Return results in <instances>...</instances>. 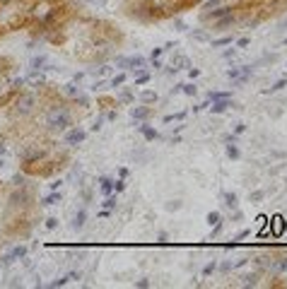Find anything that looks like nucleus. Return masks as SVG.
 I'll use <instances>...</instances> for the list:
<instances>
[{
	"instance_id": "1",
	"label": "nucleus",
	"mask_w": 287,
	"mask_h": 289,
	"mask_svg": "<svg viewBox=\"0 0 287 289\" xmlns=\"http://www.w3.org/2000/svg\"><path fill=\"white\" fill-rule=\"evenodd\" d=\"M44 128L53 135L65 133L68 128H72V109L65 106V104H53V106H48L46 116H44Z\"/></svg>"
},
{
	"instance_id": "2",
	"label": "nucleus",
	"mask_w": 287,
	"mask_h": 289,
	"mask_svg": "<svg viewBox=\"0 0 287 289\" xmlns=\"http://www.w3.org/2000/svg\"><path fill=\"white\" fill-rule=\"evenodd\" d=\"M39 111V97L34 92H20L12 94V102H10V116L15 121H24V118H32Z\"/></svg>"
},
{
	"instance_id": "3",
	"label": "nucleus",
	"mask_w": 287,
	"mask_h": 289,
	"mask_svg": "<svg viewBox=\"0 0 287 289\" xmlns=\"http://www.w3.org/2000/svg\"><path fill=\"white\" fill-rule=\"evenodd\" d=\"M44 155H46V149L41 147L39 142H27V145H22L20 147V159L24 162V166L29 169L32 164H36V162H41L44 159Z\"/></svg>"
},
{
	"instance_id": "4",
	"label": "nucleus",
	"mask_w": 287,
	"mask_h": 289,
	"mask_svg": "<svg viewBox=\"0 0 287 289\" xmlns=\"http://www.w3.org/2000/svg\"><path fill=\"white\" fill-rule=\"evenodd\" d=\"M85 138H87V133L85 130H80V128H68L63 133V140H65V145H70V147H75V145H80V142H85Z\"/></svg>"
},
{
	"instance_id": "5",
	"label": "nucleus",
	"mask_w": 287,
	"mask_h": 289,
	"mask_svg": "<svg viewBox=\"0 0 287 289\" xmlns=\"http://www.w3.org/2000/svg\"><path fill=\"white\" fill-rule=\"evenodd\" d=\"M29 190H27V188H15V193H12V196H10V205H12V207H24V205L29 203Z\"/></svg>"
},
{
	"instance_id": "6",
	"label": "nucleus",
	"mask_w": 287,
	"mask_h": 289,
	"mask_svg": "<svg viewBox=\"0 0 287 289\" xmlns=\"http://www.w3.org/2000/svg\"><path fill=\"white\" fill-rule=\"evenodd\" d=\"M147 68V61H145L143 55H128V70L130 72H143Z\"/></svg>"
},
{
	"instance_id": "7",
	"label": "nucleus",
	"mask_w": 287,
	"mask_h": 289,
	"mask_svg": "<svg viewBox=\"0 0 287 289\" xmlns=\"http://www.w3.org/2000/svg\"><path fill=\"white\" fill-rule=\"evenodd\" d=\"M85 224H87V210L82 207V210H78V215L72 217V229H75V232H82Z\"/></svg>"
},
{
	"instance_id": "8",
	"label": "nucleus",
	"mask_w": 287,
	"mask_h": 289,
	"mask_svg": "<svg viewBox=\"0 0 287 289\" xmlns=\"http://www.w3.org/2000/svg\"><path fill=\"white\" fill-rule=\"evenodd\" d=\"M229 106H234V104H232V99H215V102H213V106H207V109L213 111V113H224Z\"/></svg>"
},
{
	"instance_id": "9",
	"label": "nucleus",
	"mask_w": 287,
	"mask_h": 289,
	"mask_svg": "<svg viewBox=\"0 0 287 289\" xmlns=\"http://www.w3.org/2000/svg\"><path fill=\"white\" fill-rule=\"evenodd\" d=\"M171 68H176V70H188L191 68V61L186 58V55H176V58H171V63H169Z\"/></svg>"
},
{
	"instance_id": "10",
	"label": "nucleus",
	"mask_w": 287,
	"mask_h": 289,
	"mask_svg": "<svg viewBox=\"0 0 287 289\" xmlns=\"http://www.w3.org/2000/svg\"><path fill=\"white\" fill-rule=\"evenodd\" d=\"M130 116L136 118V121H145V118L152 116V109L150 106H136V109L130 111Z\"/></svg>"
},
{
	"instance_id": "11",
	"label": "nucleus",
	"mask_w": 287,
	"mask_h": 289,
	"mask_svg": "<svg viewBox=\"0 0 287 289\" xmlns=\"http://www.w3.org/2000/svg\"><path fill=\"white\" fill-rule=\"evenodd\" d=\"M99 190H102L104 198L111 196V193H113V181L109 179V176H102V179H99Z\"/></svg>"
},
{
	"instance_id": "12",
	"label": "nucleus",
	"mask_w": 287,
	"mask_h": 289,
	"mask_svg": "<svg viewBox=\"0 0 287 289\" xmlns=\"http://www.w3.org/2000/svg\"><path fill=\"white\" fill-rule=\"evenodd\" d=\"M138 130H140V135H143L147 142H152V140H157V138H160V133H157L155 128H150V125H138Z\"/></svg>"
},
{
	"instance_id": "13",
	"label": "nucleus",
	"mask_w": 287,
	"mask_h": 289,
	"mask_svg": "<svg viewBox=\"0 0 287 289\" xmlns=\"http://www.w3.org/2000/svg\"><path fill=\"white\" fill-rule=\"evenodd\" d=\"M237 22V17H234V12H229V15H224V17H220V20H215L213 22V27L215 29H224V27H229V24H234Z\"/></svg>"
},
{
	"instance_id": "14",
	"label": "nucleus",
	"mask_w": 287,
	"mask_h": 289,
	"mask_svg": "<svg viewBox=\"0 0 287 289\" xmlns=\"http://www.w3.org/2000/svg\"><path fill=\"white\" fill-rule=\"evenodd\" d=\"M80 92H82V87L78 85V82H68V85H63V94L68 97V99H75Z\"/></svg>"
},
{
	"instance_id": "15",
	"label": "nucleus",
	"mask_w": 287,
	"mask_h": 289,
	"mask_svg": "<svg viewBox=\"0 0 287 289\" xmlns=\"http://www.w3.org/2000/svg\"><path fill=\"white\" fill-rule=\"evenodd\" d=\"M46 65H48V58L44 53L41 55H36V58H32V70H36V72H44L46 70Z\"/></svg>"
},
{
	"instance_id": "16",
	"label": "nucleus",
	"mask_w": 287,
	"mask_h": 289,
	"mask_svg": "<svg viewBox=\"0 0 287 289\" xmlns=\"http://www.w3.org/2000/svg\"><path fill=\"white\" fill-rule=\"evenodd\" d=\"M61 200H63V198H61V193H58V190H51V193H48L46 198H41V205L51 207V205H58Z\"/></svg>"
},
{
	"instance_id": "17",
	"label": "nucleus",
	"mask_w": 287,
	"mask_h": 289,
	"mask_svg": "<svg viewBox=\"0 0 287 289\" xmlns=\"http://www.w3.org/2000/svg\"><path fill=\"white\" fill-rule=\"evenodd\" d=\"M157 99H160V97H157V92H152V89L140 92V102H143V104H155Z\"/></svg>"
},
{
	"instance_id": "18",
	"label": "nucleus",
	"mask_w": 287,
	"mask_h": 289,
	"mask_svg": "<svg viewBox=\"0 0 287 289\" xmlns=\"http://www.w3.org/2000/svg\"><path fill=\"white\" fill-rule=\"evenodd\" d=\"M224 205H227L229 210H237V207H239V198H237V193H224Z\"/></svg>"
},
{
	"instance_id": "19",
	"label": "nucleus",
	"mask_w": 287,
	"mask_h": 289,
	"mask_svg": "<svg viewBox=\"0 0 287 289\" xmlns=\"http://www.w3.org/2000/svg\"><path fill=\"white\" fill-rule=\"evenodd\" d=\"M256 284H258V273H251V275L241 277V287H256Z\"/></svg>"
},
{
	"instance_id": "20",
	"label": "nucleus",
	"mask_w": 287,
	"mask_h": 289,
	"mask_svg": "<svg viewBox=\"0 0 287 289\" xmlns=\"http://www.w3.org/2000/svg\"><path fill=\"white\" fill-rule=\"evenodd\" d=\"M10 183H12V188H27V176L24 174H15Z\"/></svg>"
},
{
	"instance_id": "21",
	"label": "nucleus",
	"mask_w": 287,
	"mask_h": 289,
	"mask_svg": "<svg viewBox=\"0 0 287 289\" xmlns=\"http://www.w3.org/2000/svg\"><path fill=\"white\" fill-rule=\"evenodd\" d=\"M104 210H116V205H119V200H116V196H113V193H111V196H106V198H104Z\"/></svg>"
},
{
	"instance_id": "22",
	"label": "nucleus",
	"mask_w": 287,
	"mask_h": 289,
	"mask_svg": "<svg viewBox=\"0 0 287 289\" xmlns=\"http://www.w3.org/2000/svg\"><path fill=\"white\" fill-rule=\"evenodd\" d=\"M150 80H152V75H150V72H138V75H136V87H140V85H147V82H150Z\"/></svg>"
},
{
	"instance_id": "23",
	"label": "nucleus",
	"mask_w": 287,
	"mask_h": 289,
	"mask_svg": "<svg viewBox=\"0 0 287 289\" xmlns=\"http://www.w3.org/2000/svg\"><path fill=\"white\" fill-rule=\"evenodd\" d=\"M207 224H210V227H215V224H220V222H222V215H220V212H207Z\"/></svg>"
},
{
	"instance_id": "24",
	"label": "nucleus",
	"mask_w": 287,
	"mask_h": 289,
	"mask_svg": "<svg viewBox=\"0 0 287 289\" xmlns=\"http://www.w3.org/2000/svg\"><path fill=\"white\" fill-rule=\"evenodd\" d=\"M227 157H229V159H239V157H241L239 147H237L234 142H229V145H227Z\"/></svg>"
},
{
	"instance_id": "25",
	"label": "nucleus",
	"mask_w": 287,
	"mask_h": 289,
	"mask_svg": "<svg viewBox=\"0 0 287 289\" xmlns=\"http://www.w3.org/2000/svg\"><path fill=\"white\" fill-rule=\"evenodd\" d=\"M10 253L15 256V260H22V258H27V246H15Z\"/></svg>"
},
{
	"instance_id": "26",
	"label": "nucleus",
	"mask_w": 287,
	"mask_h": 289,
	"mask_svg": "<svg viewBox=\"0 0 287 289\" xmlns=\"http://www.w3.org/2000/svg\"><path fill=\"white\" fill-rule=\"evenodd\" d=\"M68 275H63V277H58V280H53V282H48V289H58V287H65L68 284Z\"/></svg>"
},
{
	"instance_id": "27",
	"label": "nucleus",
	"mask_w": 287,
	"mask_h": 289,
	"mask_svg": "<svg viewBox=\"0 0 287 289\" xmlns=\"http://www.w3.org/2000/svg\"><path fill=\"white\" fill-rule=\"evenodd\" d=\"M207 99H210V102H215V99H232V92H210Z\"/></svg>"
},
{
	"instance_id": "28",
	"label": "nucleus",
	"mask_w": 287,
	"mask_h": 289,
	"mask_svg": "<svg viewBox=\"0 0 287 289\" xmlns=\"http://www.w3.org/2000/svg\"><path fill=\"white\" fill-rule=\"evenodd\" d=\"M213 44V48H220V46H229L232 44V36H222V39H215V41H210Z\"/></svg>"
},
{
	"instance_id": "29",
	"label": "nucleus",
	"mask_w": 287,
	"mask_h": 289,
	"mask_svg": "<svg viewBox=\"0 0 287 289\" xmlns=\"http://www.w3.org/2000/svg\"><path fill=\"white\" fill-rule=\"evenodd\" d=\"M285 87H287V78H282V80H278V82H275V85H273L265 94H271V92H280V89H285Z\"/></svg>"
},
{
	"instance_id": "30",
	"label": "nucleus",
	"mask_w": 287,
	"mask_h": 289,
	"mask_svg": "<svg viewBox=\"0 0 287 289\" xmlns=\"http://www.w3.org/2000/svg\"><path fill=\"white\" fill-rule=\"evenodd\" d=\"M116 68H121V70H128V55H116Z\"/></svg>"
},
{
	"instance_id": "31",
	"label": "nucleus",
	"mask_w": 287,
	"mask_h": 289,
	"mask_svg": "<svg viewBox=\"0 0 287 289\" xmlns=\"http://www.w3.org/2000/svg\"><path fill=\"white\" fill-rule=\"evenodd\" d=\"M181 92H184L186 97H196V92H198V89H196V85H191V82H188V85H181Z\"/></svg>"
},
{
	"instance_id": "32",
	"label": "nucleus",
	"mask_w": 287,
	"mask_h": 289,
	"mask_svg": "<svg viewBox=\"0 0 287 289\" xmlns=\"http://www.w3.org/2000/svg\"><path fill=\"white\" fill-rule=\"evenodd\" d=\"M113 190H116V196H119V193H123V190H126V179L113 181Z\"/></svg>"
},
{
	"instance_id": "33",
	"label": "nucleus",
	"mask_w": 287,
	"mask_h": 289,
	"mask_svg": "<svg viewBox=\"0 0 287 289\" xmlns=\"http://www.w3.org/2000/svg\"><path fill=\"white\" fill-rule=\"evenodd\" d=\"M136 97H133V92L130 89H126V92H121V97H119V102H123V104H128V102H133Z\"/></svg>"
},
{
	"instance_id": "34",
	"label": "nucleus",
	"mask_w": 287,
	"mask_h": 289,
	"mask_svg": "<svg viewBox=\"0 0 287 289\" xmlns=\"http://www.w3.org/2000/svg\"><path fill=\"white\" fill-rule=\"evenodd\" d=\"M123 82H126V75H123V72H121V75H116V78L111 80V87H113V89H119V87L123 85Z\"/></svg>"
},
{
	"instance_id": "35",
	"label": "nucleus",
	"mask_w": 287,
	"mask_h": 289,
	"mask_svg": "<svg viewBox=\"0 0 287 289\" xmlns=\"http://www.w3.org/2000/svg\"><path fill=\"white\" fill-rule=\"evenodd\" d=\"M215 270H217V263H207V265L203 267V277H210Z\"/></svg>"
},
{
	"instance_id": "36",
	"label": "nucleus",
	"mask_w": 287,
	"mask_h": 289,
	"mask_svg": "<svg viewBox=\"0 0 287 289\" xmlns=\"http://www.w3.org/2000/svg\"><path fill=\"white\" fill-rule=\"evenodd\" d=\"M104 121H106V116H97V121H94V123H92V130H94V133H99V130H102Z\"/></svg>"
},
{
	"instance_id": "37",
	"label": "nucleus",
	"mask_w": 287,
	"mask_h": 289,
	"mask_svg": "<svg viewBox=\"0 0 287 289\" xmlns=\"http://www.w3.org/2000/svg\"><path fill=\"white\" fill-rule=\"evenodd\" d=\"M191 36L196 41H210V36H207L205 31H191Z\"/></svg>"
},
{
	"instance_id": "38",
	"label": "nucleus",
	"mask_w": 287,
	"mask_h": 289,
	"mask_svg": "<svg viewBox=\"0 0 287 289\" xmlns=\"http://www.w3.org/2000/svg\"><path fill=\"white\" fill-rule=\"evenodd\" d=\"M136 287L138 289H147V287H150V280H147V277H140V280L136 282Z\"/></svg>"
},
{
	"instance_id": "39",
	"label": "nucleus",
	"mask_w": 287,
	"mask_h": 289,
	"mask_svg": "<svg viewBox=\"0 0 287 289\" xmlns=\"http://www.w3.org/2000/svg\"><path fill=\"white\" fill-rule=\"evenodd\" d=\"M5 72H8V61L0 55V78H5Z\"/></svg>"
},
{
	"instance_id": "40",
	"label": "nucleus",
	"mask_w": 287,
	"mask_h": 289,
	"mask_svg": "<svg viewBox=\"0 0 287 289\" xmlns=\"http://www.w3.org/2000/svg\"><path fill=\"white\" fill-rule=\"evenodd\" d=\"M265 193L263 190H256V193H251V203H258V200H263Z\"/></svg>"
},
{
	"instance_id": "41",
	"label": "nucleus",
	"mask_w": 287,
	"mask_h": 289,
	"mask_svg": "<svg viewBox=\"0 0 287 289\" xmlns=\"http://www.w3.org/2000/svg\"><path fill=\"white\" fill-rule=\"evenodd\" d=\"M167 210H181V200H171V203H167Z\"/></svg>"
},
{
	"instance_id": "42",
	"label": "nucleus",
	"mask_w": 287,
	"mask_h": 289,
	"mask_svg": "<svg viewBox=\"0 0 287 289\" xmlns=\"http://www.w3.org/2000/svg\"><path fill=\"white\" fill-rule=\"evenodd\" d=\"M58 227V219L56 217H48L46 219V229H56Z\"/></svg>"
},
{
	"instance_id": "43",
	"label": "nucleus",
	"mask_w": 287,
	"mask_h": 289,
	"mask_svg": "<svg viewBox=\"0 0 287 289\" xmlns=\"http://www.w3.org/2000/svg\"><path fill=\"white\" fill-rule=\"evenodd\" d=\"M174 27H176V31H186L188 27H186V22H181V20H174Z\"/></svg>"
},
{
	"instance_id": "44",
	"label": "nucleus",
	"mask_w": 287,
	"mask_h": 289,
	"mask_svg": "<svg viewBox=\"0 0 287 289\" xmlns=\"http://www.w3.org/2000/svg\"><path fill=\"white\" fill-rule=\"evenodd\" d=\"M248 234H251V229H244V232H239V234L234 236V241H241V239H246Z\"/></svg>"
},
{
	"instance_id": "45",
	"label": "nucleus",
	"mask_w": 287,
	"mask_h": 289,
	"mask_svg": "<svg viewBox=\"0 0 287 289\" xmlns=\"http://www.w3.org/2000/svg\"><path fill=\"white\" fill-rule=\"evenodd\" d=\"M89 5H97V8H106V0H87Z\"/></svg>"
},
{
	"instance_id": "46",
	"label": "nucleus",
	"mask_w": 287,
	"mask_h": 289,
	"mask_svg": "<svg viewBox=\"0 0 287 289\" xmlns=\"http://www.w3.org/2000/svg\"><path fill=\"white\" fill-rule=\"evenodd\" d=\"M248 44H251V39H248V36H241V39L237 41V46H241V48H244V46H248Z\"/></svg>"
},
{
	"instance_id": "47",
	"label": "nucleus",
	"mask_w": 287,
	"mask_h": 289,
	"mask_svg": "<svg viewBox=\"0 0 287 289\" xmlns=\"http://www.w3.org/2000/svg\"><path fill=\"white\" fill-rule=\"evenodd\" d=\"M198 75H200V70H198V68H188V78H191V80H196V78H198Z\"/></svg>"
},
{
	"instance_id": "48",
	"label": "nucleus",
	"mask_w": 287,
	"mask_h": 289,
	"mask_svg": "<svg viewBox=\"0 0 287 289\" xmlns=\"http://www.w3.org/2000/svg\"><path fill=\"white\" fill-rule=\"evenodd\" d=\"M167 232H160V234H157V243H167Z\"/></svg>"
},
{
	"instance_id": "49",
	"label": "nucleus",
	"mask_w": 287,
	"mask_h": 289,
	"mask_svg": "<svg viewBox=\"0 0 287 289\" xmlns=\"http://www.w3.org/2000/svg\"><path fill=\"white\" fill-rule=\"evenodd\" d=\"M162 51H164V48H152V53H150V61H152V58H160V55H162Z\"/></svg>"
},
{
	"instance_id": "50",
	"label": "nucleus",
	"mask_w": 287,
	"mask_h": 289,
	"mask_svg": "<svg viewBox=\"0 0 287 289\" xmlns=\"http://www.w3.org/2000/svg\"><path fill=\"white\" fill-rule=\"evenodd\" d=\"M152 68H155V70H160V68H164V65L160 63V58H152Z\"/></svg>"
},
{
	"instance_id": "51",
	"label": "nucleus",
	"mask_w": 287,
	"mask_h": 289,
	"mask_svg": "<svg viewBox=\"0 0 287 289\" xmlns=\"http://www.w3.org/2000/svg\"><path fill=\"white\" fill-rule=\"evenodd\" d=\"M222 55H224V58H234V55H237V51H234V48H227Z\"/></svg>"
},
{
	"instance_id": "52",
	"label": "nucleus",
	"mask_w": 287,
	"mask_h": 289,
	"mask_svg": "<svg viewBox=\"0 0 287 289\" xmlns=\"http://www.w3.org/2000/svg\"><path fill=\"white\" fill-rule=\"evenodd\" d=\"M5 155H8V145L0 140V157H5Z\"/></svg>"
},
{
	"instance_id": "53",
	"label": "nucleus",
	"mask_w": 287,
	"mask_h": 289,
	"mask_svg": "<svg viewBox=\"0 0 287 289\" xmlns=\"http://www.w3.org/2000/svg\"><path fill=\"white\" fill-rule=\"evenodd\" d=\"M244 130H246V125H244V123H239V125H237V128H234V135H239V133H244Z\"/></svg>"
},
{
	"instance_id": "54",
	"label": "nucleus",
	"mask_w": 287,
	"mask_h": 289,
	"mask_svg": "<svg viewBox=\"0 0 287 289\" xmlns=\"http://www.w3.org/2000/svg\"><path fill=\"white\" fill-rule=\"evenodd\" d=\"M111 212H113V210H102V212H99V217H102V219H106V217H111Z\"/></svg>"
},
{
	"instance_id": "55",
	"label": "nucleus",
	"mask_w": 287,
	"mask_h": 289,
	"mask_svg": "<svg viewBox=\"0 0 287 289\" xmlns=\"http://www.w3.org/2000/svg\"><path fill=\"white\" fill-rule=\"evenodd\" d=\"M82 78H85V72H75V75H72V82H80Z\"/></svg>"
},
{
	"instance_id": "56",
	"label": "nucleus",
	"mask_w": 287,
	"mask_h": 289,
	"mask_svg": "<svg viewBox=\"0 0 287 289\" xmlns=\"http://www.w3.org/2000/svg\"><path fill=\"white\" fill-rule=\"evenodd\" d=\"M12 3H17V0H0V8H8V5H12Z\"/></svg>"
},
{
	"instance_id": "57",
	"label": "nucleus",
	"mask_w": 287,
	"mask_h": 289,
	"mask_svg": "<svg viewBox=\"0 0 287 289\" xmlns=\"http://www.w3.org/2000/svg\"><path fill=\"white\" fill-rule=\"evenodd\" d=\"M119 176H121V179H126V176H128V169H126V166H121V169H119Z\"/></svg>"
},
{
	"instance_id": "58",
	"label": "nucleus",
	"mask_w": 287,
	"mask_h": 289,
	"mask_svg": "<svg viewBox=\"0 0 287 289\" xmlns=\"http://www.w3.org/2000/svg\"><path fill=\"white\" fill-rule=\"evenodd\" d=\"M106 121H116V111H109V113H106Z\"/></svg>"
},
{
	"instance_id": "59",
	"label": "nucleus",
	"mask_w": 287,
	"mask_h": 289,
	"mask_svg": "<svg viewBox=\"0 0 287 289\" xmlns=\"http://www.w3.org/2000/svg\"><path fill=\"white\" fill-rule=\"evenodd\" d=\"M174 48H176V44H174V41H169L167 46H164V51H174Z\"/></svg>"
},
{
	"instance_id": "60",
	"label": "nucleus",
	"mask_w": 287,
	"mask_h": 289,
	"mask_svg": "<svg viewBox=\"0 0 287 289\" xmlns=\"http://www.w3.org/2000/svg\"><path fill=\"white\" fill-rule=\"evenodd\" d=\"M3 166H5V157H0V169H3Z\"/></svg>"
},
{
	"instance_id": "61",
	"label": "nucleus",
	"mask_w": 287,
	"mask_h": 289,
	"mask_svg": "<svg viewBox=\"0 0 287 289\" xmlns=\"http://www.w3.org/2000/svg\"><path fill=\"white\" fill-rule=\"evenodd\" d=\"M46 3H61V0H46Z\"/></svg>"
},
{
	"instance_id": "62",
	"label": "nucleus",
	"mask_w": 287,
	"mask_h": 289,
	"mask_svg": "<svg viewBox=\"0 0 287 289\" xmlns=\"http://www.w3.org/2000/svg\"><path fill=\"white\" fill-rule=\"evenodd\" d=\"M282 44H287V39H285V41H282Z\"/></svg>"
},
{
	"instance_id": "63",
	"label": "nucleus",
	"mask_w": 287,
	"mask_h": 289,
	"mask_svg": "<svg viewBox=\"0 0 287 289\" xmlns=\"http://www.w3.org/2000/svg\"><path fill=\"white\" fill-rule=\"evenodd\" d=\"M0 31H3V29H0Z\"/></svg>"
}]
</instances>
